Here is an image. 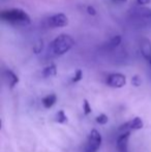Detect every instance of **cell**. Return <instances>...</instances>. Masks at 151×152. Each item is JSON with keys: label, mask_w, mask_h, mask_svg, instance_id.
<instances>
[{"label": "cell", "mask_w": 151, "mask_h": 152, "mask_svg": "<svg viewBox=\"0 0 151 152\" xmlns=\"http://www.w3.org/2000/svg\"><path fill=\"white\" fill-rule=\"evenodd\" d=\"M75 45V40L69 34H60L49 45V51L54 56H61L69 52Z\"/></svg>", "instance_id": "6da1fadb"}, {"label": "cell", "mask_w": 151, "mask_h": 152, "mask_svg": "<svg viewBox=\"0 0 151 152\" xmlns=\"http://www.w3.org/2000/svg\"><path fill=\"white\" fill-rule=\"evenodd\" d=\"M1 19L9 24L15 25H28L30 24L31 19L26 12L20 8H12L1 12Z\"/></svg>", "instance_id": "7a4b0ae2"}, {"label": "cell", "mask_w": 151, "mask_h": 152, "mask_svg": "<svg viewBox=\"0 0 151 152\" xmlns=\"http://www.w3.org/2000/svg\"><path fill=\"white\" fill-rule=\"evenodd\" d=\"M101 134L96 129H92L88 137L84 152H96L101 145Z\"/></svg>", "instance_id": "3957f363"}, {"label": "cell", "mask_w": 151, "mask_h": 152, "mask_svg": "<svg viewBox=\"0 0 151 152\" xmlns=\"http://www.w3.org/2000/svg\"><path fill=\"white\" fill-rule=\"evenodd\" d=\"M106 83L108 86L112 87V88H122L126 84V78L124 75L114 72V74H110L108 76Z\"/></svg>", "instance_id": "277c9868"}, {"label": "cell", "mask_w": 151, "mask_h": 152, "mask_svg": "<svg viewBox=\"0 0 151 152\" xmlns=\"http://www.w3.org/2000/svg\"><path fill=\"white\" fill-rule=\"evenodd\" d=\"M48 24H49V26L53 27V28H61V27H65L69 25V18H67L63 12L55 14L48 19Z\"/></svg>", "instance_id": "5b68a950"}, {"label": "cell", "mask_w": 151, "mask_h": 152, "mask_svg": "<svg viewBox=\"0 0 151 152\" xmlns=\"http://www.w3.org/2000/svg\"><path fill=\"white\" fill-rule=\"evenodd\" d=\"M128 139L129 132L126 134H121L119 138L117 139V148L119 152H127L128 150Z\"/></svg>", "instance_id": "8992f818"}, {"label": "cell", "mask_w": 151, "mask_h": 152, "mask_svg": "<svg viewBox=\"0 0 151 152\" xmlns=\"http://www.w3.org/2000/svg\"><path fill=\"white\" fill-rule=\"evenodd\" d=\"M141 53L148 62H151V42L147 38H143L141 42Z\"/></svg>", "instance_id": "52a82bcc"}, {"label": "cell", "mask_w": 151, "mask_h": 152, "mask_svg": "<svg viewBox=\"0 0 151 152\" xmlns=\"http://www.w3.org/2000/svg\"><path fill=\"white\" fill-rule=\"evenodd\" d=\"M4 75H5V78L7 80L8 84H9V87L10 88H14L17 84L19 83V78L16 74H15L12 70L10 69H6L4 72Z\"/></svg>", "instance_id": "ba28073f"}, {"label": "cell", "mask_w": 151, "mask_h": 152, "mask_svg": "<svg viewBox=\"0 0 151 152\" xmlns=\"http://www.w3.org/2000/svg\"><path fill=\"white\" fill-rule=\"evenodd\" d=\"M56 100H57V97L55 94H49V95H47L46 97L42 98V104L46 109H50L54 106Z\"/></svg>", "instance_id": "9c48e42d"}, {"label": "cell", "mask_w": 151, "mask_h": 152, "mask_svg": "<svg viewBox=\"0 0 151 152\" xmlns=\"http://www.w3.org/2000/svg\"><path fill=\"white\" fill-rule=\"evenodd\" d=\"M121 40H122V38H121L120 35H115L111 39H109V42L106 44L105 48L108 49V50H113L121 44Z\"/></svg>", "instance_id": "30bf717a"}, {"label": "cell", "mask_w": 151, "mask_h": 152, "mask_svg": "<svg viewBox=\"0 0 151 152\" xmlns=\"http://www.w3.org/2000/svg\"><path fill=\"white\" fill-rule=\"evenodd\" d=\"M57 74V67L55 64H50V65L46 66L42 69V76L44 78H50V77H54Z\"/></svg>", "instance_id": "8fae6325"}, {"label": "cell", "mask_w": 151, "mask_h": 152, "mask_svg": "<svg viewBox=\"0 0 151 152\" xmlns=\"http://www.w3.org/2000/svg\"><path fill=\"white\" fill-rule=\"evenodd\" d=\"M56 122H58V123H65V122L67 121V117H66V115L64 114V112H63L62 110H60L58 113L56 114Z\"/></svg>", "instance_id": "7c38bea8"}, {"label": "cell", "mask_w": 151, "mask_h": 152, "mask_svg": "<svg viewBox=\"0 0 151 152\" xmlns=\"http://www.w3.org/2000/svg\"><path fill=\"white\" fill-rule=\"evenodd\" d=\"M108 121H109V118H108V116H107V115H105V114H101L99 116L96 117V122L98 124H101V125L106 124Z\"/></svg>", "instance_id": "4fadbf2b"}, {"label": "cell", "mask_w": 151, "mask_h": 152, "mask_svg": "<svg viewBox=\"0 0 151 152\" xmlns=\"http://www.w3.org/2000/svg\"><path fill=\"white\" fill-rule=\"evenodd\" d=\"M82 78H83V72L81 69H78L75 72V76H74V78L71 81H73L74 83H77V82H79V81L82 80Z\"/></svg>", "instance_id": "5bb4252c"}, {"label": "cell", "mask_w": 151, "mask_h": 152, "mask_svg": "<svg viewBox=\"0 0 151 152\" xmlns=\"http://www.w3.org/2000/svg\"><path fill=\"white\" fill-rule=\"evenodd\" d=\"M83 110H84L85 115H89L91 113V107H90V104H89V102L87 99L84 100V104H83Z\"/></svg>", "instance_id": "9a60e30c"}, {"label": "cell", "mask_w": 151, "mask_h": 152, "mask_svg": "<svg viewBox=\"0 0 151 152\" xmlns=\"http://www.w3.org/2000/svg\"><path fill=\"white\" fill-rule=\"evenodd\" d=\"M131 84L136 87H138V86L141 85V79L139 78V76H133V79H131Z\"/></svg>", "instance_id": "2e32d148"}, {"label": "cell", "mask_w": 151, "mask_h": 152, "mask_svg": "<svg viewBox=\"0 0 151 152\" xmlns=\"http://www.w3.org/2000/svg\"><path fill=\"white\" fill-rule=\"evenodd\" d=\"M42 46H44V44H42V42H38L36 44V46L33 48V51H34V53H36V54H38V53L42 52Z\"/></svg>", "instance_id": "e0dca14e"}, {"label": "cell", "mask_w": 151, "mask_h": 152, "mask_svg": "<svg viewBox=\"0 0 151 152\" xmlns=\"http://www.w3.org/2000/svg\"><path fill=\"white\" fill-rule=\"evenodd\" d=\"M87 12H88L90 16H95V15H96V10H95V8L93 7L92 5L87 6Z\"/></svg>", "instance_id": "ac0fdd59"}, {"label": "cell", "mask_w": 151, "mask_h": 152, "mask_svg": "<svg viewBox=\"0 0 151 152\" xmlns=\"http://www.w3.org/2000/svg\"><path fill=\"white\" fill-rule=\"evenodd\" d=\"M150 1L151 0H137V3H138V5L143 6V5H147V4H149Z\"/></svg>", "instance_id": "d6986e66"}, {"label": "cell", "mask_w": 151, "mask_h": 152, "mask_svg": "<svg viewBox=\"0 0 151 152\" xmlns=\"http://www.w3.org/2000/svg\"><path fill=\"white\" fill-rule=\"evenodd\" d=\"M127 0H112V2L114 3H123V2H126Z\"/></svg>", "instance_id": "ffe728a7"}, {"label": "cell", "mask_w": 151, "mask_h": 152, "mask_svg": "<svg viewBox=\"0 0 151 152\" xmlns=\"http://www.w3.org/2000/svg\"><path fill=\"white\" fill-rule=\"evenodd\" d=\"M149 64H150V66H151V62H150V63H149Z\"/></svg>", "instance_id": "44dd1931"}]
</instances>
